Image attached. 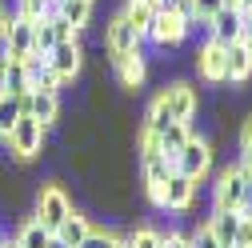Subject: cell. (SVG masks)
I'll use <instances>...</instances> for the list:
<instances>
[{
    "label": "cell",
    "instance_id": "d6986e66",
    "mask_svg": "<svg viewBox=\"0 0 252 248\" xmlns=\"http://www.w3.org/2000/svg\"><path fill=\"white\" fill-rule=\"evenodd\" d=\"M48 240H52V232L40 224V220H20V228H16V236H12V244L16 248H48Z\"/></svg>",
    "mask_w": 252,
    "mask_h": 248
},
{
    "label": "cell",
    "instance_id": "7bdbcfd3",
    "mask_svg": "<svg viewBox=\"0 0 252 248\" xmlns=\"http://www.w3.org/2000/svg\"><path fill=\"white\" fill-rule=\"evenodd\" d=\"M228 248H236V244H228Z\"/></svg>",
    "mask_w": 252,
    "mask_h": 248
},
{
    "label": "cell",
    "instance_id": "8992f818",
    "mask_svg": "<svg viewBox=\"0 0 252 248\" xmlns=\"http://www.w3.org/2000/svg\"><path fill=\"white\" fill-rule=\"evenodd\" d=\"M140 44H144V36L136 32V28L124 20L120 12L108 20V28H104V48H108V60H120V56H132V52H140Z\"/></svg>",
    "mask_w": 252,
    "mask_h": 248
},
{
    "label": "cell",
    "instance_id": "44dd1931",
    "mask_svg": "<svg viewBox=\"0 0 252 248\" xmlns=\"http://www.w3.org/2000/svg\"><path fill=\"white\" fill-rule=\"evenodd\" d=\"M120 16L128 20L140 36H148V28H152V20H156V8H152V0H128Z\"/></svg>",
    "mask_w": 252,
    "mask_h": 248
},
{
    "label": "cell",
    "instance_id": "4dcf8cb0",
    "mask_svg": "<svg viewBox=\"0 0 252 248\" xmlns=\"http://www.w3.org/2000/svg\"><path fill=\"white\" fill-rule=\"evenodd\" d=\"M192 4H196V24H204V20H212L224 8V0H192Z\"/></svg>",
    "mask_w": 252,
    "mask_h": 248
},
{
    "label": "cell",
    "instance_id": "60d3db41",
    "mask_svg": "<svg viewBox=\"0 0 252 248\" xmlns=\"http://www.w3.org/2000/svg\"><path fill=\"white\" fill-rule=\"evenodd\" d=\"M0 248H8V240H0Z\"/></svg>",
    "mask_w": 252,
    "mask_h": 248
},
{
    "label": "cell",
    "instance_id": "d4e9b609",
    "mask_svg": "<svg viewBox=\"0 0 252 248\" xmlns=\"http://www.w3.org/2000/svg\"><path fill=\"white\" fill-rule=\"evenodd\" d=\"M160 228H152V224H136L124 232V248H160Z\"/></svg>",
    "mask_w": 252,
    "mask_h": 248
},
{
    "label": "cell",
    "instance_id": "e575fe53",
    "mask_svg": "<svg viewBox=\"0 0 252 248\" xmlns=\"http://www.w3.org/2000/svg\"><path fill=\"white\" fill-rule=\"evenodd\" d=\"M8 20H12V12L0 4V40H4V32H8Z\"/></svg>",
    "mask_w": 252,
    "mask_h": 248
},
{
    "label": "cell",
    "instance_id": "d6a6232c",
    "mask_svg": "<svg viewBox=\"0 0 252 248\" xmlns=\"http://www.w3.org/2000/svg\"><path fill=\"white\" fill-rule=\"evenodd\" d=\"M236 248H252V220H240V228H236Z\"/></svg>",
    "mask_w": 252,
    "mask_h": 248
},
{
    "label": "cell",
    "instance_id": "7c38bea8",
    "mask_svg": "<svg viewBox=\"0 0 252 248\" xmlns=\"http://www.w3.org/2000/svg\"><path fill=\"white\" fill-rule=\"evenodd\" d=\"M20 112L52 128L60 120V92H28V96H20Z\"/></svg>",
    "mask_w": 252,
    "mask_h": 248
},
{
    "label": "cell",
    "instance_id": "603a6c76",
    "mask_svg": "<svg viewBox=\"0 0 252 248\" xmlns=\"http://www.w3.org/2000/svg\"><path fill=\"white\" fill-rule=\"evenodd\" d=\"M188 136H192V128H188V124H180V120H176V124H168V128H164L160 136H156V144H160V152H164V156L172 160L176 152H180V148L188 144Z\"/></svg>",
    "mask_w": 252,
    "mask_h": 248
},
{
    "label": "cell",
    "instance_id": "1f68e13d",
    "mask_svg": "<svg viewBox=\"0 0 252 248\" xmlns=\"http://www.w3.org/2000/svg\"><path fill=\"white\" fill-rule=\"evenodd\" d=\"M160 248H188V232H176V228H168V232L160 236Z\"/></svg>",
    "mask_w": 252,
    "mask_h": 248
},
{
    "label": "cell",
    "instance_id": "5bb4252c",
    "mask_svg": "<svg viewBox=\"0 0 252 248\" xmlns=\"http://www.w3.org/2000/svg\"><path fill=\"white\" fill-rule=\"evenodd\" d=\"M112 68H116V84H120V88L136 92V88H144V80H148V56H144V52L120 56V60H112Z\"/></svg>",
    "mask_w": 252,
    "mask_h": 248
},
{
    "label": "cell",
    "instance_id": "484cf974",
    "mask_svg": "<svg viewBox=\"0 0 252 248\" xmlns=\"http://www.w3.org/2000/svg\"><path fill=\"white\" fill-rule=\"evenodd\" d=\"M12 12L24 20H44V16H56V0H16Z\"/></svg>",
    "mask_w": 252,
    "mask_h": 248
},
{
    "label": "cell",
    "instance_id": "4fadbf2b",
    "mask_svg": "<svg viewBox=\"0 0 252 248\" xmlns=\"http://www.w3.org/2000/svg\"><path fill=\"white\" fill-rule=\"evenodd\" d=\"M192 204H196V180L172 172L168 184H164V204H160V212H188Z\"/></svg>",
    "mask_w": 252,
    "mask_h": 248
},
{
    "label": "cell",
    "instance_id": "7402d4cb",
    "mask_svg": "<svg viewBox=\"0 0 252 248\" xmlns=\"http://www.w3.org/2000/svg\"><path fill=\"white\" fill-rule=\"evenodd\" d=\"M88 232H92V220H88V216H84V212H72V216H68V220H64V224H60V232H56V236H60V240H64L68 248H80V244L88 240Z\"/></svg>",
    "mask_w": 252,
    "mask_h": 248
},
{
    "label": "cell",
    "instance_id": "ba28073f",
    "mask_svg": "<svg viewBox=\"0 0 252 248\" xmlns=\"http://www.w3.org/2000/svg\"><path fill=\"white\" fill-rule=\"evenodd\" d=\"M160 96H164L172 120H180V124H188V120L196 116V108H200V92L188 84V80H172V84H164Z\"/></svg>",
    "mask_w": 252,
    "mask_h": 248
},
{
    "label": "cell",
    "instance_id": "74e56055",
    "mask_svg": "<svg viewBox=\"0 0 252 248\" xmlns=\"http://www.w3.org/2000/svg\"><path fill=\"white\" fill-rule=\"evenodd\" d=\"M240 12H244V16L252 20V0H240Z\"/></svg>",
    "mask_w": 252,
    "mask_h": 248
},
{
    "label": "cell",
    "instance_id": "ab89813d",
    "mask_svg": "<svg viewBox=\"0 0 252 248\" xmlns=\"http://www.w3.org/2000/svg\"><path fill=\"white\" fill-rule=\"evenodd\" d=\"M224 4H228V8H240V0H224Z\"/></svg>",
    "mask_w": 252,
    "mask_h": 248
},
{
    "label": "cell",
    "instance_id": "3957f363",
    "mask_svg": "<svg viewBox=\"0 0 252 248\" xmlns=\"http://www.w3.org/2000/svg\"><path fill=\"white\" fill-rule=\"evenodd\" d=\"M212 156H216V152H212V140H204V136H188V144L176 152V156H172V168L180 172V176H188V180H204L208 172H212Z\"/></svg>",
    "mask_w": 252,
    "mask_h": 248
},
{
    "label": "cell",
    "instance_id": "5b68a950",
    "mask_svg": "<svg viewBox=\"0 0 252 248\" xmlns=\"http://www.w3.org/2000/svg\"><path fill=\"white\" fill-rule=\"evenodd\" d=\"M0 56H8V60L36 56V20H24V16L12 12L8 32H4V40H0Z\"/></svg>",
    "mask_w": 252,
    "mask_h": 248
},
{
    "label": "cell",
    "instance_id": "277c9868",
    "mask_svg": "<svg viewBox=\"0 0 252 248\" xmlns=\"http://www.w3.org/2000/svg\"><path fill=\"white\" fill-rule=\"evenodd\" d=\"M248 184H252V180L244 176L240 164L220 168V176H216V184H212V208H220V212H236L240 200H244V192H248Z\"/></svg>",
    "mask_w": 252,
    "mask_h": 248
},
{
    "label": "cell",
    "instance_id": "7a4b0ae2",
    "mask_svg": "<svg viewBox=\"0 0 252 248\" xmlns=\"http://www.w3.org/2000/svg\"><path fill=\"white\" fill-rule=\"evenodd\" d=\"M44 140H48V128L40 120H32V116H20L16 124H12V132H8V140H4V148L12 152L16 160H36L40 152H44Z\"/></svg>",
    "mask_w": 252,
    "mask_h": 248
},
{
    "label": "cell",
    "instance_id": "8fae6325",
    "mask_svg": "<svg viewBox=\"0 0 252 248\" xmlns=\"http://www.w3.org/2000/svg\"><path fill=\"white\" fill-rule=\"evenodd\" d=\"M48 64H52V72L60 76V84L76 80L80 68H84V44H80V36H76V40H64V44H56V48L48 52Z\"/></svg>",
    "mask_w": 252,
    "mask_h": 248
},
{
    "label": "cell",
    "instance_id": "83f0119b",
    "mask_svg": "<svg viewBox=\"0 0 252 248\" xmlns=\"http://www.w3.org/2000/svg\"><path fill=\"white\" fill-rule=\"evenodd\" d=\"M240 168H244V176L252 180V116L244 120V128H240V160H236Z\"/></svg>",
    "mask_w": 252,
    "mask_h": 248
},
{
    "label": "cell",
    "instance_id": "e0dca14e",
    "mask_svg": "<svg viewBox=\"0 0 252 248\" xmlns=\"http://www.w3.org/2000/svg\"><path fill=\"white\" fill-rule=\"evenodd\" d=\"M24 64H28V84H32V92H60V88H64L60 76L52 72L48 56H28Z\"/></svg>",
    "mask_w": 252,
    "mask_h": 248
},
{
    "label": "cell",
    "instance_id": "9c48e42d",
    "mask_svg": "<svg viewBox=\"0 0 252 248\" xmlns=\"http://www.w3.org/2000/svg\"><path fill=\"white\" fill-rule=\"evenodd\" d=\"M192 56H196V76H200V80L224 84V56H228V44H216L212 36H204Z\"/></svg>",
    "mask_w": 252,
    "mask_h": 248
},
{
    "label": "cell",
    "instance_id": "b9f144b4",
    "mask_svg": "<svg viewBox=\"0 0 252 248\" xmlns=\"http://www.w3.org/2000/svg\"><path fill=\"white\" fill-rule=\"evenodd\" d=\"M8 248H16V244H8Z\"/></svg>",
    "mask_w": 252,
    "mask_h": 248
},
{
    "label": "cell",
    "instance_id": "8d00e7d4",
    "mask_svg": "<svg viewBox=\"0 0 252 248\" xmlns=\"http://www.w3.org/2000/svg\"><path fill=\"white\" fill-rule=\"evenodd\" d=\"M240 44H248V48H252V20H244V36H240Z\"/></svg>",
    "mask_w": 252,
    "mask_h": 248
},
{
    "label": "cell",
    "instance_id": "2e32d148",
    "mask_svg": "<svg viewBox=\"0 0 252 248\" xmlns=\"http://www.w3.org/2000/svg\"><path fill=\"white\" fill-rule=\"evenodd\" d=\"M248 80H252V48H248V44H228L224 84H248Z\"/></svg>",
    "mask_w": 252,
    "mask_h": 248
},
{
    "label": "cell",
    "instance_id": "d590c367",
    "mask_svg": "<svg viewBox=\"0 0 252 248\" xmlns=\"http://www.w3.org/2000/svg\"><path fill=\"white\" fill-rule=\"evenodd\" d=\"M152 8H156V12H172L176 0H152Z\"/></svg>",
    "mask_w": 252,
    "mask_h": 248
},
{
    "label": "cell",
    "instance_id": "ee69618b",
    "mask_svg": "<svg viewBox=\"0 0 252 248\" xmlns=\"http://www.w3.org/2000/svg\"><path fill=\"white\" fill-rule=\"evenodd\" d=\"M56 4H60V0H56Z\"/></svg>",
    "mask_w": 252,
    "mask_h": 248
},
{
    "label": "cell",
    "instance_id": "f546056e",
    "mask_svg": "<svg viewBox=\"0 0 252 248\" xmlns=\"http://www.w3.org/2000/svg\"><path fill=\"white\" fill-rule=\"evenodd\" d=\"M188 248H220V244H216V236H212L208 224H196L192 232H188Z\"/></svg>",
    "mask_w": 252,
    "mask_h": 248
},
{
    "label": "cell",
    "instance_id": "cb8c5ba5",
    "mask_svg": "<svg viewBox=\"0 0 252 248\" xmlns=\"http://www.w3.org/2000/svg\"><path fill=\"white\" fill-rule=\"evenodd\" d=\"M20 116H24V112H20V96H8V92H0V144L8 140L12 124H16Z\"/></svg>",
    "mask_w": 252,
    "mask_h": 248
},
{
    "label": "cell",
    "instance_id": "6da1fadb",
    "mask_svg": "<svg viewBox=\"0 0 252 248\" xmlns=\"http://www.w3.org/2000/svg\"><path fill=\"white\" fill-rule=\"evenodd\" d=\"M76 208H72V196L64 192V184H44V188H36L32 196V220H40L52 236L60 232V224L68 220Z\"/></svg>",
    "mask_w": 252,
    "mask_h": 248
},
{
    "label": "cell",
    "instance_id": "52a82bcc",
    "mask_svg": "<svg viewBox=\"0 0 252 248\" xmlns=\"http://www.w3.org/2000/svg\"><path fill=\"white\" fill-rule=\"evenodd\" d=\"M188 32H192V24H188L180 12H156V20H152L144 40H152L156 48H176V44H184Z\"/></svg>",
    "mask_w": 252,
    "mask_h": 248
},
{
    "label": "cell",
    "instance_id": "9a60e30c",
    "mask_svg": "<svg viewBox=\"0 0 252 248\" xmlns=\"http://www.w3.org/2000/svg\"><path fill=\"white\" fill-rule=\"evenodd\" d=\"M0 92H8V96H28V92H32V84H28V64H24V60L0 56Z\"/></svg>",
    "mask_w": 252,
    "mask_h": 248
},
{
    "label": "cell",
    "instance_id": "836d02e7",
    "mask_svg": "<svg viewBox=\"0 0 252 248\" xmlns=\"http://www.w3.org/2000/svg\"><path fill=\"white\" fill-rule=\"evenodd\" d=\"M240 220H252V184H248V192H244V200H240Z\"/></svg>",
    "mask_w": 252,
    "mask_h": 248
},
{
    "label": "cell",
    "instance_id": "30bf717a",
    "mask_svg": "<svg viewBox=\"0 0 252 248\" xmlns=\"http://www.w3.org/2000/svg\"><path fill=\"white\" fill-rule=\"evenodd\" d=\"M244 20H248V16H244L240 8H228V4H224L212 20H204V32H208L216 44H240V36H244Z\"/></svg>",
    "mask_w": 252,
    "mask_h": 248
},
{
    "label": "cell",
    "instance_id": "f1b7e54d",
    "mask_svg": "<svg viewBox=\"0 0 252 248\" xmlns=\"http://www.w3.org/2000/svg\"><path fill=\"white\" fill-rule=\"evenodd\" d=\"M80 248H124V232H96L92 228Z\"/></svg>",
    "mask_w": 252,
    "mask_h": 248
},
{
    "label": "cell",
    "instance_id": "4316f807",
    "mask_svg": "<svg viewBox=\"0 0 252 248\" xmlns=\"http://www.w3.org/2000/svg\"><path fill=\"white\" fill-rule=\"evenodd\" d=\"M56 44H60V36H56V16L36 20V56H48Z\"/></svg>",
    "mask_w": 252,
    "mask_h": 248
},
{
    "label": "cell",
    "instance_id": "ffe728a7",
    "mask_svg": "<svg viewBox=\"0 0 252 248\" xmlns=\"http://www.w3.org/2000/svg\"><path fill=\"white\" fill-rule=\"evenodd\" d=\"M92 4H96V0H60L56 4V12L64 16L76 32H84V28L92 24Z\"/></svg>",
    "mask_w": 252,
    "mask_h": 248
},
{
    "label": "cell",
    "instance_id": "f35d334b",
    "mask_svg": "<svg viewBox=\"0 0 252 248\" xmlns=\"http://www.w3.org/2000/svg\"><path fill=\"white\" fill-rule=\"evenodd\" d=\"M48 248H68V244L60 240V236H52V240H48Z\"/></svg>",
    "mask_w": 252,
    "mask_h": 248
},
{
    "label": "cell",
    "instance_id": "ac0fdd59",
    "mask_svg": "<svg viewBox=\"0 0 252 248\" xmlns=\"http://www.w3.org/2000/svg\"><path fill=\"white\" fill-rule=\"evenodd\" d=\"M204 224L212 228V236H216V244H220V248H228V244H236V228H240V212H220V208H212V216H208Z\"/></svg>",
    "mask_w": 252,
    "mask_h": 248
}]
</instances>
